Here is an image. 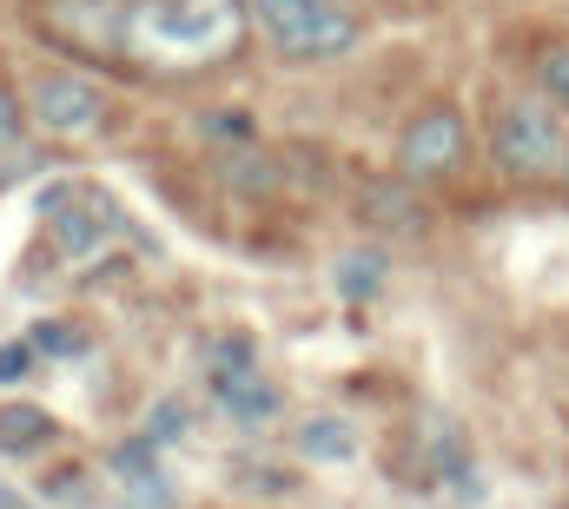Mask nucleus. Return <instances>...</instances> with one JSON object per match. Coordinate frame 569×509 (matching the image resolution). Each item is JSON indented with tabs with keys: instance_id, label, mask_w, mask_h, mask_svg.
<instances>
[{
	"instance_id": "obj_18",
	"label": "nucleus",
	"mask_w": 569,
	"mask_h": 509,
	"mask_svg": "<svg viewBox=\"0 0 569 509\" xmlns=\"http://www.w3.org/2000/svg\"><path fill=\"white\" fill-rule=\"evenodd\" d=\"M13 139H20V100H13V93L0 87V152H7Z\"/></svg>"
},
{
	"instance_id": "obj_17",
	"label": "nucleus",
	"mask_w": 569,
	"mask_h": 509,
	"mask_svg": "<svg viewBox=\"0 0 569 509\" xmlns=\"http://www.w3.org/2000/svg\"><path fill=\"white\" fill-rule=\"evenodd\" d=\"M226 186H239V192H272L279 179H272L266 159H239V166H226Z\"/></svg>"
},
{
	"instance_id": "obj_9",
	"label": "nucleus",
	"mask_w": 569,
	"mask_h": 509,
	"mask_svg": "<svg viewBox=\"0 0 569 509\" xmlns=\"http://www.w3.org/2000/svg\"><path fill=\"white\" fill-rule=\"evenodd\" d=\"M325 285L338 305H378L391 291V252L385 246H345L325 265Z\"/></svg>"
},
{
	"instance_id": "obj_14",
	"label": "nucleus",
	"mask_w": 569,
	"mask_h": 509,
	"mask_svg": "<svg viewBox=\"0 0 569 509\" xmlns=\"http://www.w3.org/2000/svg\"><path fill=\"white\" fill-rule=\"evenodd\" d=\"M27 338H33V351H40V358H80V351H87L80 325H67V318H40Z\"/></svg>"
},
{
	"instance_id": "obj_10",
	"label": "nucleus",
	"mask_w": 569,
	"mask_h": 509,
	"mask_svg": "<svg viewBox=\"0 0 569 509\" xmlns=\"http://www.w3.org/2000/svg\"><path fill=\"white\" fill-rule=\"evenodd\" d=\"M358 219H365V226H378V232H425L430 206L418 199V186H411L405 172H385V179H371V186H365Z\"/></svg>"
},
{
	"instance_id": "obj_13",
	"label": "nucleus",
	"mask_w": 569,
	"mask_h": 509,
	"mask_svg": "<svg viewBox=\"0 0 569 509\" xmlns=\"http://www.w3.org/2000/svg\"><path fill=\"white\" fill-rule=\"evenodd\" d=\"M537 93H543L550 107H563V113H569V40H557V47H543V53H537Z\"/></svg>"
},
{
	"instance_id": "obj_1",
	"label": "nucleus",
	"mask_w": 569,
	"mask_h": 509,
	"mask_svg": "<svg viewBox=\"0 0 569 509\" xmlns=\"http://www.w3.org/2000/svg\"><path fill=\"white\" fill-rule=\"evenodd\" d=\"M259 40L279 60H345L365 40V20L351 0H246Z\"/></svg>"
},
{
	"instance_id": "obj_7",
	"label": "nucleus",
	"mask_w": 569,
	"mask_h": 509,
	"mask_svg": "<svg viewBox=\"0 0 569 509\" xmlns=\"http://www.w3.org/2000/svg\"><path fill=\"white\" fill-rule=\"evenodd\" d=\"M107 477H113V490L127 497V509H172V490H166V450L146 443L140 430H133L127 443L107 450Z\"/></svg>"
},
{
	"instance_id": "obj_20",
	"label": "nucleus",
	"mask_w": 569,
	"mask_h": 509,
	"mask_svg": "<svg viewBox=\"0 0 569 509\" xmlns=\"http://www.w3.org/2000/svg\"><path fill=\"white\" fill-rule=\"evenodd\" d=\"M557 186H563V192H569V152H563V172H557Z\"/></svg>"
},
{
	"instance_id": "obj_12",
	"label": "nucleus",
	"mask_w": 569,
	"mask_h": 509,
	"mask_svg": "<svg viewBox=\"0 0 569 509\" xmlns=\"http://www.w3.org/2000/svg\"><path fill=\"white\" fill-rule=\"evenodd\" d=\"M140 437H146V443H159V450L186 443V437H192V410H186L179 397H159V403L140 417Z\"/></svg>"
},
{
	"instance_id": "obj_6",
	"label": "nucleus",
	"mask_w": 569,
	"mask_h": 509,
	"mask_svg": "<svg viewBox=\"0 0 569 509\" xmlns=\"http://www.w3.org/2000/svg\"><path fill=\"white\" fill-rule=\"evenodd\" d=\"M291 457L311 470H351L365 457V423L345 410H311L291 423Z\"/></svg>"
},
{
	"instance_id": "obj_16",
	"label": "nucleus",
	"mask_w": 569,
	"mask_h": 509,
	"mask_svg": "<svg viewBox=\"0 0 569 509\" xmlns=\"http://www.w3.org/2000/svg\"><path fill=\"white\" fill-rule=\"evenodd\" d=\"M40 365V351H33V338H13V345H0V383H20L27 371Z\"/></svg>"
},
{
	"instance_id": "obj_2",
	"label": "nucleus",
	"mask_w": 569,
	"mask_h": 509,
	"mask_svg": "<svg viewBox=\"0 0 569 509\" xmlns=\"http://www.w3.org/2000/svg\"><path fill=\"white\" fill-rule=\"evenodd\" d=\"M563 152H569L563 107H550L543 93H523V100L497 107V120H490V159L510 179H557Z\"/></svg>"
},
{
	"instance_id": "obj_19",
	"label": "nucleus",
	"mask_w": 569,
	"mask_h": 509,
	"mask_svg": "<svg viewBox=\"0 0 569 509\" xmlns=\"http://www.w3.org/2000/svg\"><path fill=\"white\" fill-rule=\"evenodd\" d=\"M0 509H27V503H20V497H13V490H0Z\"/></svg>"
},
{
	"instance_id": "obj_11",
	"label": "nucleus",
	"mask_w": 569,
	"mask_h": 509,
	"mask_svg": "<svg viewBox=\"0 0 569 509\" xmlns=\"http://www.w3.org/2000/svg\"><path fill=\"white\" fill-rule=\"evenodd\" d=\"M60 443V423L40 410V403H0V457L13 463H33Z\"/></svg>"
},
{
	"instance_id": "obj_15",
	"label": "nucleus",
	"mask_w": 569,
	"mask_h": 509,
	"mask_svg": "<svg viewBox=\"0 0 569 509\" xmlns=\"http://www.w3.org/2000/svg\"><path fill=\"white\" fill-rule=\"evenodd\" d=\"M47 503L87 509L93 503V470H80V463H73V470H53V477H47Z\"/></svg>"
},
{
	"instance_id": "obj_5",
	"label": "nucleus",
	"mask_w": 569,
	"mask_h": 509,
	"mask_svg": "<svg viewBox=\"0 0 569 509\" xmlns=\"http://www.w3.org/2000/svg\"><path fill=\"white\" fill-rule=\"evenodd\" d=\"M27 113H33V127L53 132V139H87V132L107 127V87L73 73V67H60V73H40L27 87Z\"/></svg>"
},
{
	"instance_id": "obj_3",
	"label": "nucleus",
	"mask_w": 569,
	"mask_h": 509,
	"mask_svg": "<svg viewBox=\"0 0 569 509\" xmlns=\"http://www.w3.org/2000/svg\"><path fill=\"white\" fill-rule=\"evenodd\" d=\"M206 383H212V403H219L239 430H266L284 410V390L266 378L259 345H252L246 331H226V338L206 351Z\"/></svg>"
},
{
	"instance_id": "obj_4",
	"label": "nucleus",
	"mask_w": 569,
	"mask_h": 509,
	"mask_svg": "<svg viewBox=\"0 0 569 509\" xmlns=\"http://www.w3.org/2000/svg\"><path fill=\"white\" fill-rule=\"evenodd\" d=\"M463 159H470V127H463V113L450 100L425 107L411 127L398 132V172L411 186H437V179L463 172Z\"/></svg>"
},
{
	"instance_id": "obj_8",
	"label": "nucleus",
	"mask_w": 569,
	"mask_h": 509,
	"mask_svg": "<svg viewBox=\"0 0 569 509\" xmlns=\"http://www.w3.org/2000/svg\"><path fill=\"white\" fill-rule=\"evenodd\" d=\"M47 232H53V252L60 258H93V252H107V239H113V212L93 206L87 192H60L47 206Z\"/></svg>"
}]
</instances>
